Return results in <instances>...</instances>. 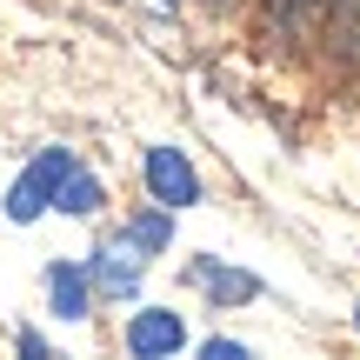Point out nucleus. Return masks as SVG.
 <instances>
[{
	"instance_id": "6e6552de",
	"label": "nucleus",
	"mask_w": 360,
	"mask_h": 360,
	"mask_svg": "<svg viewBox=\"0 0 360 360\" xmlns=\"http://www.w3.org/2000/svg\"><path fill=\"white\" fill-rule=\"evenodd\" d=\"M47 287H53V314H60V321H87V307H94L87 267H74V260H53V267H47Z\"/></svg>"
},
{
	"instance_id": "f03ea898",
	"label": "nucleus",
	"mask_w": 360,
	"mask_h": 360,
	"mask_svg": "<svg viewBox=\"0 0 360 360\" xmlns=\"http://www.w3.org/2000/svg\"><path fill=\"white\" fill-rule=\"evenodd\" d=\"M141 174H147V193H154L160 207H174V214L200 200V174H193V160L180 154V147H147Z\"/></svg>"
},
{
	"instance_id": "7ed1b4c3",
	"label": "nucleus",
	"mask_w": 360,
	"mask_h": 360,
	"mask_svg": "<svg viewBox=\"0 0 360 360\" xmlns=\"http://www.w3.org/2000/svg\"><path fill=\"white\" fill-rule=\"evenodd\" d=\"M87 287L101 300H134L141 294V254H134L127 240H107V247H94V260H87Z\"/></svg>"
},
{
	"instance_id": "9b49d317",
	"label": "nucleus",
	"mask_w": 360,
	"mask_h": 360,
	"mask_svg": "<svg viewBox=\"0 0 360 360\" xmlns=\"http://www.w3.org/2000/svg\"><path fill=\"white\" fill-rule=\"evenodd\" d=\"M354 327H360V307H354Z\"/></svg>"
},
{
	"instance_id": "f257e3e1",
	"label": "nucleus",
	"mask_w": 360,
	"mask_h": 360,
	"mask_svg": "<svg viewBox=\"0 0 360 360\" xmlns=\"http://www.w3.org/2000/svg\"><path fill=\"white\" fill-rule=\"evenodd\" d=\"M74 174V154L67 147H47V154H34L27 160V174L13 180V193H7V220H34L40 207L60 193V180Z\"/></svg>"
},
{
	"instance_id": "0eeeda50",
	"label": "nucleus",
	"mask_w": 360,
	"mask_h": 360,
	"mask_svg": "<svg viewBox=\"0 0 360 360\" xmlns=\"http://www.w3.org/2000/svg\"><path fill=\"white\" fill-rule=\"evenodd\" d=\"M187 281L200 287V294L214 300V307H247V300L260 294V281H254V274L220 267V260H193V267H187Z\"/></svg>"
},
{
	"instance_id": "9d476101",
	"label": "nucleus",
	"mask_w": 360,
	"mask_h": 360,
	"mask_svg": "<svg viewBox=\"0 0 360 360\" xmlns=\"http://www.w3.org/2000/svg\"><path fill=\"white\" fill-rule=\"evenodd\" d=\"M101 200H107V187H101L94 174H67V180H60V193H53V207H60V214H74V220H87Z\"/></svg>"
},
{
	"instance_id": "39448f33",
	"label": "nucleus",
	"mask_w": 360,
	"mask_h": 360,
	"mask_svg": "<svg viewBox=\"0 0 360 360\" xmlns=\"http://www.w3.org/2000/svg\"><path fill=\"white\" fill-rule=\"evenodd\" d=\"M321 40H327V60L340 74H360V0H327L321 7Z\"/></svg>"
},
{
	"instance_id": "1a4fd4ad",
	"label": "nucleus",
	"mask_w": 360,
	"mask_h": 360,
	"mask_svg": "<svg viewBox=\"0 0 360 360\" xmlns=\"http://www.w3.org/2000/svg\"><path fill=\"white\" fill-rule=\"evenodd\" d=\"M120 240H127L141 260H154L160 247L174 240V207H141V214H127L120 220Z\"/></svg>"
},
{
	"instance_id": "20e7f679",
	"label": "nucleus",
	"mask_w": 360,
	"mask_h": 360,
	"mask_svg": "<svg viewBox=\"0 0 360 360\" xmlns=\"http://www.w3.org/2000/svg\"><path fill=\"white\" fill-rule=\"evenodd\" d=\"M187 347V327H180V314L167 307H141L127 321V354L134 360H160V354H180Z\"/></svg>"
},
{
	"instance_id": "423d86ee",
	"label": "nucleus",
	"mask_w": 360,
	"mask_h": 360,
	"mask_svg": "<svg viewBox=\"0 0 360 360\" xmlns=\"http://www.w3.org/2000/svg\"><path fill=\"white\" fill-rule=\"evenodd\" d=\"M321 7L327 0H260V27H267L274 47H300L321 20Z\"/></svg>"
}]
</instances>
